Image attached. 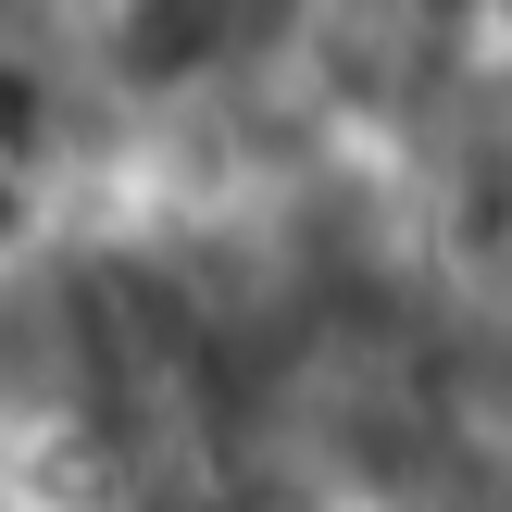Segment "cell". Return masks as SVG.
Returning <instances> with one entry per match:
<instances>
[{
    "instance_id": "2",
    "label": "cell",
    "mask_w": 512,
    "mask_h": 512,
    "mask_svg": "<svg viewBox=\"0 0 512 512\" xmlns=\"http://www.w3.org/2000/svg\"><path fill=\"white\" fill-rule=\"evenodd\" d=\"M63 100H75V63H38V50L0 38V163H50L63 150Z\"/></svg>"
},
{
    "instance_id": "1",
    "label": "cell",
    "mask_w": 512,
    "mask_h": 512,
    "mask_svg": "<svg viewBox=\"0 0 512 512\" xmlns=\"http://www.w3.org/2000/svg\"><path fill=\"white\" fill-rule=\"evenodd\" d=\"M425 25V50H475V13L450 25V13H400V25H325L338 50H400ZM450 75H475V63H300V88L313 100H425V88H450Z\"/></svg>"
},
{
    "instance_id": "3",
    "label": "cell",
    "mask_w": 512,
    "mask_h": 512,
    "mask_svg": "<svg viewBox=\"0 0 512 512\" xmlns=\"http://www.w3.org/2000/svg\"><path fill=\"white\" fill-rule=\"evenodd\" d=\"M50 250H63V225H50V175L38 163H0V288L38 275Z\"/></svg>"
}]
</instances>
